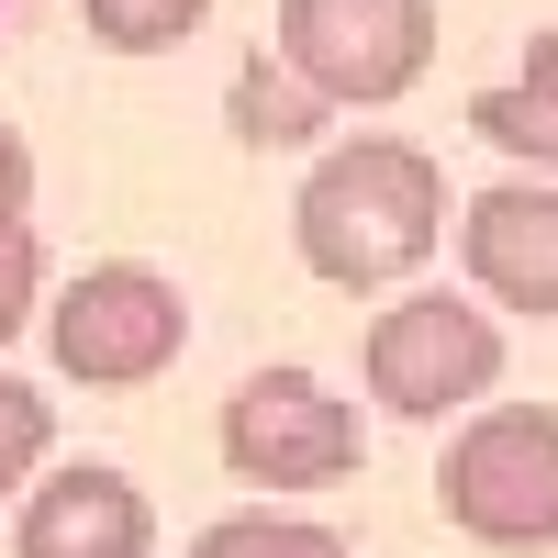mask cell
Segmentation results:
<instances>
[{"mask_svg":"<svg viewBox=\"0 0 558 558\" xmlns=\"http://www.w3.org/2000/svg\"><path fill=\"white\" fill-rule=\"evenodd\" d=\"M470 123L492 134L502 157L558 168V34H536V45H525V68L502 78V89H481V101H470Z\"/></svg>","mask_w":558,"mask_h":558,"instance_id":"9","label":"cell"},{"mask_svg":"<svg viewBox=\"0 0 558 558\" xmlns=\"http://www.w3.org/2000/svg\"><path fill=\"white\" fill-rule=\"evenodd\" d=\"M146 547H157V502L101 458L34 481L23 525H12V558H146Z\"/></svg>","mask_w":558,"mask_h":558,"instance_id":"8","label":"cell"},{"mask_svg":"<svg viewBox=\"0 0 558 558\" xmlns=\"http://www.w3.org/2000/svg\"><path fill=\"white\" fill-rule=\"evenodd\" d=\"M45 347H57L68 380H89V391H134V380H157V368L191 347V302H179L168 268L112 257V268H78L68 291H57Z\"/></svg>","mask_w":558,"mask_h":558,"instance_id":"4","label":"cell"},{"mask_svg":"<svg viewBox=\"0 0 558 558\" xmlns=\"http://www.w3.org/2000/svg\"><path fill=\"white\" fill-rule=\"evenodd\" d=\"M191 558H347V536L302 525V514H223L191 536Z\"/></svg>","mask_w":558,"mask_h":558,"instance_id":"11","label":"cell"},{"mask_svg":"<svg viewBox=\"0 0 558 558\" xmlns=\"http://www.w3.org/2000/svg\"><path fill=\"white\" fill-rule=\"evenodd\" d=\"M324 123V101L291 78V68H268V57H246V78H235V134L246 146H302V134Z\"/></svg>","mask_w":558,"mask_h":558,"instance_id":"10","label":"cell"},{"mask_svg":"<svg viewBox=\"0 0 558 558\" xmlns=\"http://www.w3.org/2000/svg\"><path fill=\"white\" fill-rule=\"evenodd\" d=\"M458 257L502 313H558V179H502L458 213Z\"/></svg>","mask_w":558,"mask_h":558,"instance_id":"7","label":"cell"},{"mask_svg":"<svg viewBox=\"0 0 558 558\" xmlns=\"http://www.w3.org/2000/svg\"><path fill=\"white\" fill-rule=\"evenodd\" d=\"M202 12H213V0H78L89 45H112V57H157V45L202 34Z\"/></svg>","mask_w":558,"mask_h":558,"instance_id":"12","label":"cell"},{"mask_svg":"<svg viewBox=\"0 0 558 558\" xmlns=\"http://www.w3.org/2000/svg\"><path fill=\"white\" fill-rule=\"evenodd\" d=\"M357 368H368V402H380V413H402V425H436V413L481 402V391L502 380V336H492L481 302L425 291V302H391L380 324H368Z\"/></svg>","mask_w":558,"mask_h":558,"instance_id":"6","label":"cell"},{"mask_svg":"<svg viewBox=\"0 0 558 558\" xmlns=\"http://www.w3.org/2000/svg\"><path fill=\"white\" fill-rule=\"evenodd\" d=\"M34 291H45V246H34V223H12L0 235V347L34 324Z\"/></svg>","mask_w":558,"mask_h":558,"instance_id":"14","label":"cell"},{"mask_svg":"<svg viewBox=\"0 0 558 558\" xmlns=\"http://www.w3.org/2000/svg\"><path fill=\"white\" fill-rule=\"evenodd\" d=\"M279 68L324 112L402 101L436 68V0H279Z\"/></svg>","mask_w":558,"mask_h":558,"instance_id":"3","label":"cell"},{"mask_svg":"<svg viewBox=\"0 0 558 558\" xmlns=\"http://www.w3.org/2000/svg\"><path fill=\"white\" fill-rule=\"evenodd\" d=\"M223 470L257 481V492H336L357 481V402H336L313 380V368H257V380H235V402H223Z\"/></svg>","mask_w":558,"mask_h":558,"instance_id":"5","label":"cell"},{"mask_svg":"<svg viewBox=\"0 0 558 558\" xmlns=\"http://www.w3.org/2000/svg\"><path fill=\"white\" fill-rule=\"evenodd\" d=\"M436 502H447L458 536H481L502 558L558 547V413L547 402H492L481 425L447 447Z\"/></svg>","mask_w":558,"mask_h":558,"instance_id":"2","label":"cell"},{"mask_svg":"<svg viewBox=\"0 0 558 558\" xmlns=\"http://www.w3.org/2000/svg\"><path fill=\"white\" fill-rule=\"evenodd\" d=\"M45 447H57V402H45L34 380H0V502L45 470Z\"/></svg>","mask_w":558,"mask_h":558,"instance_id":"13","label":"cell"},{"mask_svg":"<svg viewBox=\"0 0 558 558\" xmlns=\"http://www.w3.org/2000/svg\"><path fill=\"white\" fill-rule=\"evenodd\" d=\"M291 235H302V268L336 279V291H391L436 257L447 235V179L425 146L402 134H357V146L313 157L302 202H291Z\"/></svg>","mask_w":558,"mask_h":558,"instance_id":"1","label":"cell"},{"mask_svg":"<svg viewBox=\"0 0 558 558\" xmlns=\"http://www.w3.org/2000/svg\"><path fill=\"white\" fill-rule=\"evenodd\" d=\"M23 213H34V146H23L12 123H0V235H12Z\"/></svg>","mask_w":558,"mask_h":558,"instance_id":"15","label":"cell"}]
</instances>
